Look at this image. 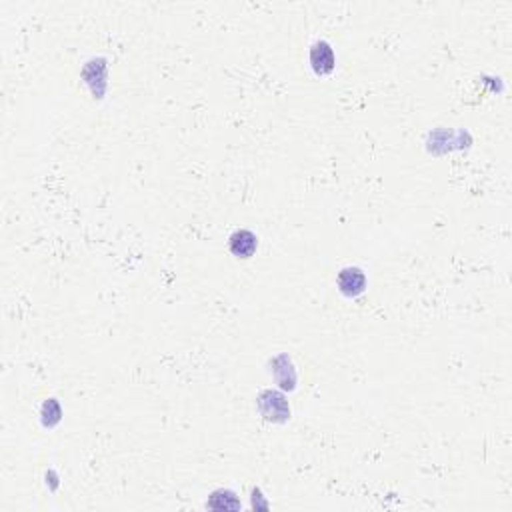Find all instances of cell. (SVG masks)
Masks as SVG:
<instances>
[{"instance_id": "2", "label": "cell", "mask_w": 512, "mask_h": 512, "mask_svg": "<svg viewBox=\"0 0 512 512\" xmlns=\"http://www.w3.org/2000/svg\"><path fill=\"white\" fill-rule=\"evenodd\" d=\"M258 246V240L251 230H237L230 237V252L239 258H251Z\"/></svg>"}, {"instance_id": "3", "label": "cell", "mask_w": 512, "mask_h": 512, "mask_svg": "<svg viewBox=\"0 0 512 512\" xmlns=\"http://www.w3.org/2000/svg\"><path fill=\"white\" fill-rule=\"evenodd\" d=\"M310 62L312 69L319 74H329L330 70L334 69V52L326 42H317L310 50Z\"/></svg>"}, {"instance_id": "1", "label": "cell", "mask_w": 512, "mask_h": 512, "mask_svg": "<svg viewBox=\"0 0 512 512\" xmlns=\"http://www.w3.org/2000/svg\"><path fill=\"white\" fill-rule=\"evenodd\" d=\"M339 286H341V292L346 296H358L360 292H365L366 286V276L360 268H344L339 274Z\"/></svg>"}, {"instance_id": "4", "label": "cell", "mask_w": 512, "mask_h": 512, "mask_svg": "<svg viewBox=\"0 0 512 512\" xmlns=\"http://www.w3.org/2000/svg\"><path fill=\"white\" fill-rule=\"evenodd\" d=\"M215 496L220 499V492H215ZM208 506H210V508H240V502L237 501V499H234V494L230 492V494H228V499H220V502L210 501L208 502Z\"/></svg>"}]
</instances>
